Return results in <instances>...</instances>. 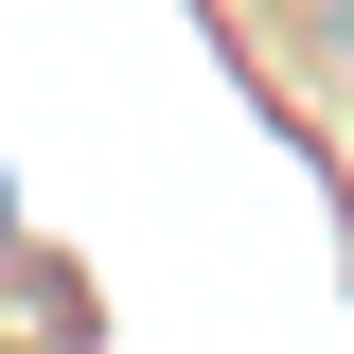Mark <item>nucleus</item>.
Returning a JSON list of instances; mask_svg holds the SVG:
<instances>
[{"label": "nucleus", "instance_id": "f257e3e1", "mask_svg": "<svg viewBox=\"0 0 354 354\" xmlns=\"http://www.w3.org/2000/svg\"><path fill=\"white\" fill-rule=\"evenodd\" d=\"M319 53H337V71H354V0H319Z\"/></svg>", "mask_w": 354, "mask_h": 354}, {"label": "nucleus", "instance_id": "f03ea898", "mask_svg": "<svg viewBox=\"0 0 354 354\" xmlns=\"http://www.w3.org/2000/svg\"><path fill=\"white\" fill-rule=\"evenodd\" d=\"M0 354H36V337H0Z\"/></svg>", "mask_w": 354, "mask_h": 354}]
</instances>
